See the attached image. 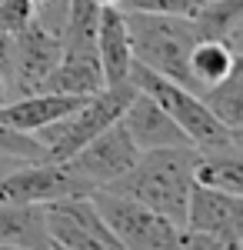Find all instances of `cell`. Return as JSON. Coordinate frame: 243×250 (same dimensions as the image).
<instances>
[{
    "mask_svg": "<svg viewBox=\"0 0 243 250\" xmlns=\"http://www.w3.org/2000/svg\"><path fill=\"white\" fill-rule=\"evenodd\" d=\"M193 160H197V150L190 144L143 150L137 164L120 180H113L107 190L127 193L133 200L147 204L150 210L163 213L177 227H183L190 190H193Z\"/></svg>",
    "mask_w": 243,
    "mask_h": 250,
    "instance_id": "6da1fadb",
    "label": "cell"
},
{
    "mask_svg": "<svg viewBox=\"0 0 243 250\" xmlns=\"http://www.w3.org/2000/svg\"><path fill=\"white\" fill-rule=\"evenodd\" d=\"M127 80L133 83V90L153 97V100L167 110L170 120L187 134L193 150H217V147L243 144L240 130L226 127L223 120L203 104V97L197 94V90H190V87H183V83H177V80L163 77V74H157V70H150V67H143V63H133V70H130Z\"/></svg>",
    "mask_w": 243,
    "mask_h": 250,
    "instance_id": "7a4b0ae2",
    "label": "cell"
},
{
    "mask_svg": "<svg viewBox=\"0 0 243 250\" xmlns=\"http://www.w3.org/2000/svg\"><path fill=\"white\" fill-rule=\"evenodd\" d=\"M123 17H127V27H130L133 60L170 80H177V83H183V87H190L187 57H190V47L197 43L193 20L143 14V10H123Z\"/></svg>",
    "mask_w": 243,
    "mask_h": 250,
    "instance_id": "3957f363",
    "label": "cell"
},
{
    "mask_svg": "<svg viewBox=\"0 0 243 250\" xmlns=\"http://www.w3.org/2000/svg\"><path fill=\"white\" fill-rule=\"evenodd\" d=\"M133 97V83H113V87H100L94 94L83 97V104L77 107L74 114H67L63 120H57L50 127H43L34 134L40 147H43V160H67L70 154H77L87 140H94L97 134H103L110 124L120 120L123 107L130 104Z\"/></svg>",
    "mask_w": 243,
    "mask_h": 250,
    "instance_id": "277c9868",
    "label": "cell"
},
{
    "mask_svg": "<svg viewBox=\"0 0 243 250\" xmlns=\"http://www.w3.org/2000/svg\"><path fill=\"white\" fill-rule=\"evenodd\" d=\"M60 50H63V37L50 34L37 20H30L17 34H0V77L7 100L43 90L50 70L60 60Z\"/></svg>",
    "mask_w": 243,
    "mask_h": 250,
    "instance_id": "5b68a950",
    "label": "cell"
},
{
    "mask_svg": "<svg viewBox=\"0 0 243 250\" xmlns=\"http://www.w3.org/2000/svg\"><path fill=\"white\" fill-rule=\"evenodd\" d=\"M90 204L97 207V213L103 217V224L110 227V233L120 240L123 250H170L177 240L180 227L173 220L150 210L147 204L133 200L127 193L100 187L90 193Z\"/></svg>",
    "mask_w": 243,
    "mask_h": 250,
    "instance_id": "8992f818",
    "label": "cell"
},
{
    "mask_svg": "<svg viewBox=\"0 0 243 250\" xmlns=\"http://www.w3.org/2000/svg\"><path fill=\"white\" fill-rule=\"evenodd\" d=\"M43 224L50 250H123L90 204V193L43 204Z\"/></svg>",
    "mask_w": 243,
    "mask_h": 250,
    "instance_id": "52a82bcc",
    "label": "cell"
},
{
    "mask_svg": "<svg viewBox=\"0 0 243 250\" xmlns=\"http://www.w3.org/2000/svg\"><path fill=\"white\" fill-rule=\"evenodd\" d=\"M94 193L80 177L54 160H23L0 177V204H54Z\"/></svg>",
    "mask_w": 243,
    "mask_h": 250,
    "instance_id": "ba28073f",
    "label": "cell"
},
{
    "mask_svg": "<svg viewBox=\"0 0 243 250\" xmlns=\"http://www.w3.org/2000/svg\"><path fill=\"white\" fill-rule=\"evenodd\" d=\"M137 157H140L137 144L123 130V124L117 120L103 134L87 140L77 154H70L67 160H60V164L74 173V177H80L90 190H100V187H110L113 180H120L137 164Z\"/></svg>",
    "mask_w": 243,
    "mask_h": 250,
    "instance_id": "9c48e42d",
    "label": "cell"
},
{
    "mask_svg": "<svg viewBox=\"0 0 243 250\" xmlns=\"http://www.w3.org/2000/svg\"><path fill=\"white\" fill-rule=\"evenodd\" d=\"M120 124L123 130L130 134V140L137 144V150H160V147H180V144H190L187 134L170 120V114L153 100V97L133 90L130 104L123 107L120 114Z\"/></svg>",
    "mask_w": 243,
    "mask_h": 250,
    "instance_id": "30bf717a",
    "label": "cell"
},
{
    "mask_svg": "<svg viewBox=\"0 0 243 250\" xmlns=\"http://www.w3.org/2000/svg\"><path fill=\"white\" fill-rule=\"evenodd\" d=\"M183 227L200 230V233H217V237H240V230H243L240 193H226V190H213V187L193 184Z\"/></svg>",
    "mask_w": 243,
    "mask_h": 250,
    "instance_id": "8fae6325",
    "label": "cell"
},
{
    "mask_svg": "<svg viewBox=\"0 0 243 250\" xmlns=\"http://www.w3.org/2000/svg\"><path fill=\"white\" fill-rule=\"evenodd\" d=\"M87 94H60V90H37V94L17 97L0 104V120L7 127H14L20 134H37L43 127H50L57 120H63L67 114H74L83 104Z\"/></svg>",
    "mask_w": 243,
    "mask_h": 250,
    "instance_id": "7c38bea8",
    "label": "cell"
},
{
    "mask_svg": "<svg viewBox=\"0 0 243 250\" xmlns=\"http://www.w3.org/2000/svg\"><path fill=\"white\" fill-rule=\"evenodd\" d=\"M97 57L103 70V83H127L133 70V43H130V27L123 17V7H100L97 17Z\"/></svg>",
    "mask_w": 243,
    "mask_h": 250,
    "instance_id": "4fadbf2b",
    "label": "cell"
},
{
    "mask_svg": "<svg viewBox=\"0 0 243 250\" xmlns=\"http://www.w3.org/2000/svg\"><path fill=\"white\" fill-rule=\"evenodd\" d=\"M237 63H243V54L233 50L226 40L197 37V43L190 47V57H187L190 87L200 94V90H206V87H213L217 80H223Z\"/></svg>",
    "mask_w": 243,
    "mask_h": 250,
    "instance_id": "5bb4252c",
    "label": "cell"
},
{
    "mask_svg": "<svg viewBox=\"0 0 243 250\" xmlns=\"http://www.w3.org/2000/svg\"><path fill=\"white\" fill-rule=\"evenodd\" d=\"M0 244L23 250H50L40 204H0Z\"/></svg>",
    "mask_w": 243,
    "mask_h": 250,
    "instance_id": "9a60e30c",
    "label": "cell"
},
{
    "mask_svg": "<svg viewBox=\"0 0 243 250\" xmlns=\"http://www.w3.org/2000/svg\"><path fill=\"white\" fill-rule=\"evenodd\" d=\"M243 144L233 147H217V150H197L193 160V184L200 187H213V190L240 193L243 197Z\"/></svg>",
    "mask_w": 243,
    "mask_h": 250,
    "instance_id": "2e32d148",
    "label": "cell"
},
{
    "mask_svg": "<svg viewBox=\"0 0 243 250\" xmlns=\"http://www.w3.org/2000/svg\"><path fill=\"white\" fill-rule=\"evenodd\" d=\"M203 104L213 110V114L223 120L226 127L240 130L243 127V63H237L223 80H217L213 87L200 90Z\"/></svg>",
    "mask_w": 243,
    "mask_h": 250,
    "instance_id": "e0dca14e",
    "label": "cell"
},
{
    "mask_svg": "<svg viewBox=\"0 0 243 250\" xmlns=\"http://www.w3.org/2000/svg\"><path fill=\"white\" fill-rule=\"evenodd\" d=\"M206 0H123V10H143V14H163V17H193Z\"/></svg>",
    "mask_w": 243,
    "mask_h": 250,
    "instance_id": "ac0fdd59",
    "label": "cell"
},
{
    "mask_svg": "<svg viewBox=\"0 0 243 250\" xmlns=\"http://www.w3.org/2000/svg\"><path fill=\"white\" fill-rule=\"evenodd\" d=\"M0 154L20 157V160H43V147L30 134H20L0 120Z\"/></svg>",
    "mask_w": 243,
    "mask_h": 250,
    "instance_id": "d6986e66",
    "label": "cell"
},
{
    "mask_svg": "<svg viewBox=\"0 0 243 250\" xmlns=\"http://www.w3.org/2000/svg\"><path fill=\"white\" fill-rule=\"evenodd\" d=\"M34 20V0H0V34H17Z\"/></svg>",
    "mask_w": 243,
    "mask_h": 250,
    "instance_id": "ffe728a7",
    "label": "cell"
},
{
    "mask_svg": "<svg viewBox=\"0 0 243 250\" xmlns=\"http://www.w3.org/2000/svg\"><path fill=\"white\" fill-rule=\"evenodd\" d=\"M17 164H23V160H20V157L0 154V177H3V173H7V170H14V167H17Z\"/></svg>",
    "mask_w": 243,
    "mask_h": 250,
    "instance_id": "44dd1931",
    "label": "cell"
},
{
    "mask_svg": "<svg viewBox=\"0 0 243 250\" xmlns=\"http://www.w3.org/2000/svg\"><path fill=\"white\" fill-rule=\"evenodd\" d=\"M97 7H120V3H123V0H94Z\"/></svg>",
    "mask_w": 243,
    "mask_h": 250,
    "instance_id": "7402d4cb",
    "label": "cell"
},
{
    "mask_svg": "<svg viewBox=\"0 0 243 250\" xmlns=\"http://www.w3.org/2000/svg\"><path fill=\"white\" fill-rule=\"evenodd\" d=\"M0 104H7V90H3V77H0Z\"/></svg>",
    "mask_w": 243,
    "mask_h": 250,
    "instance_id": "603a6c76",
    "label": "cell"
},
{
    "mask_svg": "<svg viewBox=\"0 0 243 250\" xmlns=\"http://www.w3.org/2000/svg\"><path fill=\"white\" fill-rule=\"evenodd\" d=\"M0 250H23V247H10V244H0Z\"/></svg>",
    "mask_w": 243,
    "mask_h": 250,
    "instance_id": "cb8c5ba5",
    "label": "cell"
},
{
    "mask_svg": "<svg viewBox=\"0 0 243 250\" xmlns=\"http://www.w3.org/2000/svg\"><path fill=\"white\" fill-rule=\"evenodd\" d=\"M34 3H43V0H34Z\"/></svg>",
    "mask_w": 243,
    "mask_h": 250,
    "instance_id": "d4e9b609",
    "label": "cell"
}]
</instances>
